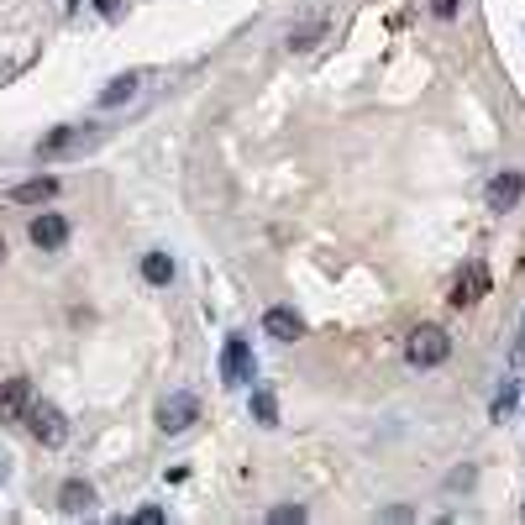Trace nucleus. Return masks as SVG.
<instances>
[{
    "instance_id": "f3484780",
    "label": "nucleus",
    "mask_w": 525,
    "mask_h": 525,
    "mask_svg": "<svg viewBox=\"0 0 525 525\" xmlns=\"http://www.w3.org/2000/svg\"><path fill=\"white\" fill-rule=\"evenodd\" d=\"M515 404H520V378H504V389L494 394L489 415H494V421H510V415H515Z\"/></svg>"
},
{
    "instance_id": "a211bd4d",
    "label": "nucleus",
    "mask_w": 525,
    "mask_h": 525,
    "mask_svg": "<svg viewBox=\"0 0 525 525\" xmlns=\"http://www.w3.org/2000/svg\"><path fill=\"white\" fill-rule=\"evenodd\" d=\"M268 520L274 525H300L305 520V504H278V510H268Z\"/></svg>"
},
{
    "instance_id": "0eeeda50",
    "label": "nucleus",
    "mask_w": 525,
    "mask_h": 525,
    "mask_svg": "<svg viewBox=\"0 0 525 525\" xmlns=\"http://www.w3.org/2000/svg\"><path fill=\"white\" fill-rule=\"evenodd\" d=\"M326 27H331V5H315L305 22H294V27H289V53H310V48L326 37Z\"/></svg>"
},
{
    "instance_id": "f257e3e1",
    "label": "nucleus",
    "mask_w": 525,
    "mask_h": 525,
    "mask_svg": "<svg viewBox=\"0 0 525 525\" xmlns=\"http://www.w3.org/2000/svg\"><path fill=\"white\" fill-rule=\"evenodd\" d=\"M447 358H452V337H447L441 326H415V331L404 337V363H410V368L426 373V368H441Z\"/></svg>"
},
{
    "instance_id": "1a4fd4ad",
    "label": "nucleus",
    "mask_w": 525,
    "mask_h": 525,
    "mask_svg": "<svg viewBox=\"0 0 525 525\" xmlns=\"http://www.w3.org/2000/svg\"><path fill=\"white\" fill-rule=\"evenodd\" d=\"M27 410H32V384L27 378H5L0 384V426L27 421Z\"/></svg>"
},
{
    "instance_id": "39448f33",
    "label": "nucleus",
    "mask_w": 525,
    "mask_h": 525,
    "mask_svg": "<svg viewBox=\"0 0 525 525\" xmlns=\"http://www.w3.org/2000/svg\"><path fill=\"white\" fill-rule=\"evenodd\" d=\"M27 426H32V436H37L42 447H63V441H68V415H63L59 404H37L32 400Z\"/></svg>"
},
{
    "instance_id": "f8f14e48",
    "label": "nucleus",
    "mask_w": 525,
    "mask_h": 525,
    "mask_svg": "<svg viewBox=\"0 0 525 525\" xmlns=\"http://www.w3.org/2000/svg\"><path fill=\"white\" fill-rule=\"evenodd\" d=\"M59 510H63V515H74V520H79V515H90V510H95V489L85 484V478H68V484L59 489Z\"/></svg>"
},
{
    "instance_id": "9b49d317",
    "label": "nucleus",
    "mask_w": 525,
    "mask_h": 525,
    "mask_svg": "<svg viewBox=\"0 0 525 525\" xmlns=\"http://www.w3.org/2000/svg\"><path fill=\"white\" fill-rule=\"evenodd\" d=\"M53 195H59V179H53V174H37V179H27V185L5 189L11 205H42V200H53Z\"/></svg>"
},
{
    "instance_id": "f03ea898",
    "label": "nucleus",
    "mask_w": 525,
    "mask_h": 525,
    "mask_svg": "<svg viewBox=\"0 0 525 525\" xmlns=\"http://www.w3.org/2000/svg\"><path fill=\"white\" fill-rule=\"evenodd\" d=\"M252 373H258V358H252V341L231 331V337L221 341V384L242 389V384H252Z\"/></svg>"
},
{
    "instance_id": "dca6fc26",
    "label": "nucleus",
    "mask_w": 525,
    "mask_h": 525,
    "mask_svg": "<svg viewBox=\"0 0 525 525\" xmlns=\"http://www.w3.org/2000/svg\"><path fill=\"white\" fill-rule=\"evenodd\" d=\"M142 278L158 284V289L174 284V258H168V252H148V258H142Z\"/></svg>"
},
{
    "instance_id": "423d86ee",
    "label": "nucleus",
    "mask_w": 525,
    "mask_h": 525,
    "mask_svg": "<svg viewBox=\"0 0 525 525\" xmlns=\"http://www.w3.org/2000/svg\"><path fill=\"white\" fill-rule=\"evenodd\" d=\"M520 200H525V174H520V168H504V174H494V179H489V189H484V205H489V211H499V216H504V211H515Z\"/></svg>"
},
{
    "instance_id": "5701e85b",
    "label": "nucleus",
    "mask_w": 525,
    "mask_h": 525,
    "mask_svg": "<svg viewBox=\"0 0 525 525\" xmlns=\"http://www.w3.org/2000/svg\"><path fill=\"white\" fill-rule=\"evenodd\" d=\"M95 11H100L105 22H116V16H122V0H95Z\"/></svg>"
},
{
    "instance_id": "6e6552de",
    "label": "nucleus",
    "mask_w": 525,
    "mask_h": 525,
    "mask_svg": "<svg viewBox=\"0 0 525 525\" xmlns=\"http://www.w3.org/2000/svg\"><path fill=\"white\" fill-rule=\"evenodd\" d=\"M27 237H32V242H37L42 252H59L63 242H68V221H63L59 211H42V216H32Z\"/></svg>"
},
{
    "instance_id": "6ab92c4d",
    "label": "nucleus",
    "mask_w": 525,
    "mask_h": 525,
    "mask_svg": "<svg viewBox=\"0 0 525 525\" xmlns=\"http://www.w3.org/2000/svg\"><path fill=\"white\" fill-rule=\"evenodd\" d=\"M520 363H525V315L515 326V341H510V368H520Z\"/></svg>"
},
{
    "instance_id": "b1692460",
    "label": "nucleus",
    "mask_w": 525,
    "mask_h": 525,
    "mask_svg": "<svg viewBox=\"0 0 525 525\" xmlns=\"http://www.w3.org/2000/svg\"><path fill=\"white\" fill-rule=\"evenodd\" d=\"M5 473H11V463H5V457H0V484H5Z\"/></svg>"
},
{
    "instance_id": "9d476101",
    "label": "nucleus",
    "mask_w": 525,
    "mask_h": 525,
    "mask_svg": "<svg viewBox=\"0 0 525 525\" xmlns=\"http://www.w3.org/2000/svg\"><path fill=\"white\" fill-rule=\"evenodd\" d=\"M263 331L274 341H294V337H305V315L289 305H268L263 310Z\"/></svg>"
},
{
    "instance_id": "412c9836",
    "label": "nucleus",
    "mask_w": 525,
    "mask_h": 525,
    "mask_svg": "<svg viewBox=\"0 0 525 525\" xmlns=\"http://www.w3.org/2000/svg\"><path fill=\"white\" fill-rule=\"evenodd\" d=\"M457 11H463V0H431V16H436V22H452Z\"/></svg>"
},
{
    "instance_id": "aec40b11",
    "label": "nucleus",
    "mask_w": 525,
    "mask_h": 525,
    "mask_svg": "<svg viewBox=\"0 0 525 525\" xmlns=\"http://www.w3.org/2000/svg\"><path fill=\"white\" fill-rule=\"evenodd\" d=\"M378 520L404 525V520H415V510H404V504H384V510H378Z\"/></svg>"
},
{
    "instance_id": "393cba45",
    "label": "nucleus",
    "mask_w": 525,
    "mask_h": 525,
    "mask_svg": "<svg viewBox=\"0 0 525 525\" xmlns=\"http://www.w3.org/2000/svg\"><path fill=\"white\" fill-rule=\"evenodd\" d=\"M0 258H5V242H0Z\"/></svg>"
},
{
    "instance_id": "7ed1b4c3",
    "label": "nucleus",
    "mask_w": 525,
    "mask_h": 525,
    "mask_svg": "<svg viewBox=\"0 0 525 525\" xmlns=\"http://www.w3.org/2000/svg\"><path fill=\"white\" fill-rule=\"evenodd\" d=\"M489 289H494V274H489V263H484V258H467L463 274H457V284H452V305H457V310H463V305H478Z\"/></svg>"
},
{
    "instance_id": "4be33fe9",
    "label": "nucleus",
    "mask_w": 525,
    "mask_h": 525,
    "mask_svg": "<svg viewBox=\"0 0 525 525\" xmlns=\"http://www.w3.org/2000/svg\"><path fill=\"white\" fill-rule=\"evenodd\" d=\"M131 520H137V525H163V510H158V504H148V510H137Z\"/></svg>"
},
{
    "instance_id": "20e7f679",
    "label": "nucleus",
    "mask_w": 525,
    "mask_h": 525,
    "mask_svg": "<svg viewBox=\"0 0 525 525\" xmlns=\"http://www.w3.org/2000/svg\"><path fill=\"white\" fill-rule=\"evenodd\" d=\"M195 421H200V400H195L189 389H179V394H163V404H158V431L179 436V431H189Z\"/></svg>"
},
{
    "instance_id": "ddd939ff",
    "label": "nucleus",
    "mask_w": 525,
    "mask_h": 525,
    "mask_svg": "<svg viewBox=\"0 0 525 525\" xmlns=\"http://www.w3.org/2000/svg\"><path fill=\"white\" fill-rule=\"evenodd\" d=\"M137 90H142V79H137V74H116L105 90L95 95V105H100V111H116V105H126Z\"/></svg>"
},
{
    "instance_id": "4468645a",
    "label": "nucleus",
    "mask_w": 525,
    "mask_h": 525,
    "mask_svg": "<svg viewBox=\"0 0 525 525\" xmlns=\"http://www.w3.org/2000/svg\"><path fill=\"white\" fill-rule=\"evenodd\" d=\"M95 131H85V126H59V131H48L42 142H37V153H63V148H74V142H90Z\"/></svg>"
},
{
    "instance_id": "2eb2a0df",
    "label": "nucleus",
    "mask_w": 525,
    "mask_h": 525,
    "mask_svg": "<svg viewBox=\"0 0 525 525\" xmlns=\"http://www.w3.org/2000/svg\"><path fill=\"white\" fill-rule=\"evenodd\" d=\"M248 415L258 421V426H278V394L258 384V389H252V400H248Z\"/></svg>"
}]
</instances>
